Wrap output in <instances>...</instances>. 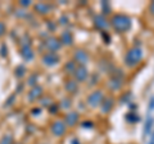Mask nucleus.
Here are the masks:
<instances>
[{"label": "nucleus", "instance_id": "33", "mask_svg": "<svg viewBox=\"0 0 154 144\" xmlns=\"http://www.w3.org/2000/svg\"><path fill=\"white\" fill-rule=\"evenodd\" d=\"M152 142L154 143V133H153V136H152Z\"/></svg>", "mask_w": 154, "mask_h": 144}, {"label": "nucleus", "instance_id": "17", "mask_svg": "<svg viewBox=\"0 0 154 144\" xmlns=\"http://www.w3.org/2000/svg\"><path fill=\"white\" fill-rule=\"evenodd\" d=\"M66 89H67V92H69V93H75L76 90L79 89L77 81H68V83L66 84Z\"/></svg>", "mask_w": 154, "mask_h": 144}, {"label": "nucleus", "instance_id": "25", "mask_svg": "<svg viewBox=\"0 0 154 144\" xmlns=\"http://www.w3.org/2000/svg\"><path fill=\"white\" fill-rule=\"evenodd\" d=\"M4 32H5V26H4L3 22H0V36L4 35Z\"/></svg>", "mask_w": 154, "mask_h": 144}, {"label": "nucleus", "instance_id": "3", "mask_svg": "<svg viewBox=\"0 0 154 144\" xmlns=\"http://www.w3.org/2000/svg\"><path fill=\"white\" fill-rule=\"evenodd\" d=\"M103 99H104L103 93L99 90V92H94L93 94H90V95H89V97H88V103H89L90 107L95 108V107H98V105L102 104Z\"/></svg>", "mask_w": 154, "mask_h": 144}, {"label": "nucleus", "instance_id": "22", "mask_svg": "<svg viewBox=\"0 0 154 144\" xmlns=\"http://www.w3.org/2000/svg\"><path fill=\"white\" fill-rule=\"evenodd\" d=\"M25 72H26V70L23 68L22 66H21V67H18V68L16 70V74H17V76H18V77H22V76H23V74H25Z\"/></svg>", "mask_w": 154, "mask_h": 144}, {"label": "nucleus", "instance_id": "4", "mask_svg": "<svg viewBox=\"0 0 154 144\" xmlns=\"http://www.w3.org/2000/svg\"><path fill=\"white\" fill-rule=\"evenodd\" d=\"M66 129H67V126L63 121H55L51 125V131L55 136H62L66 133Z\"/></svg>", "mask_w": 154, "mask_h": 144}, {"label": "nucleus", "instance_id": "32", "mask_svg": "<svg viewBox=\"0 0 154 144\" xmlns=\"http://www.w3.org/2000/svg\"><path fill=\"white\" fill-rule=\"evenodd\" d=\"M72 144H80V142L76 140V139H73V140H72Z\"/></svg>", "mask_w": 154, "mask_h": 144}, {"label": "nucleus", "instance_id": "11", "mask_svg": "<svg viewBox=\"0 0 154 144\" xmlns=\"http://www.w3.org/2000/svg\"><path fill=\"white\" fill-rule=\"evenodd\" d=\"M113 104H114V99L112 97H109V98L103 99V102H102V104H100V107H102V111L104 113H107V112H110V109L113 108Z\"/></svg>", "mask_w": 154, "mask_h": 144}, {"label": "nucleus", "instance_id": "5", "mask_svg": "<svg viewBox=\"0 0 154 144\" xmlns=\"http://www.w3.org/2000/svg\"><path fill=\"white\" fill-rule=\"evenodd\" d=\"M73 74H75V77L77 81H85L89 76V72L86 70L85 66H77Z\"/></svg>", "mask_w": 154, "mask_h": 144}, {"label": "nucleus", "instance_id": "16", "mask_svg": "<svg viewBox=\"0 0 154 144\" xmlns=\"http://www.w3.org/2000/svg\"><path fill=\"white\" fill-rule=\"evenodd\" d=\"M153 122H154V120H153L152 117L146 120L145 127H144V138H146L149 134H150V129H152V126H153Z\"/></svg>", "mask_w": 154, "mask_h": 144}, {"label": "nucleus", "instance_id": "14", "mask_svg": "<svg viewBox=\"0 0 154 144\" xmlns=\"http://www.w3.org/2000/svg\"><path fill=\"white\" fill-rule=\"evenodd\" d=\"M35 11L38 12L40 14H45V13H48L50 11V7L48 5V4H45V3H38V4L35 5Z\"/></svg>", "mask_w": 154, "mask_h": 144}, {"label": "nucleus", "instance_id": "18", "mask_svg": "<svg viewBox=\"0 0 154 144\" xmlns=\"http://www.w3.org/2000/svg\"><path fill=\"white\" fill-rule=\"evenodd\" d=\"M126 120H127L128 122H132V124H134V122H137L139 120H140V117H139L136 113H127Z\"/></svg>", "mask_w": 154, "mask_h": 144}, {"label": "nucleus", "instance_id": "29", "mask_svg": "<svg viewBox=\"0 0 154 144\" xmlns=\"http://www.w3.org/2000/svg\"><path fill=\"white\" fill-rule=\"evenodd\" d=\"M2 54H3V55H5V54H7V48L4 46V45L2 46Z\"/></svg>", "mask_w": 154, "mask_h": 144}, {"label": "nucleus", "instance_id": "15", "mask_svg": "<svg viewBox=\"0 0 154 144\" xmlns=\"http://www.w3.org/2000/svg\"><path fill=\"white\" fill-rule=\"evenodd\" d=\"M41 93H42V89L40 88V86H35L31 92H30V99L31 100H35L37 98L41 97Z\"/></svg>", "mask_w": 154, "mask_h": 144}, {"label": "nucleus", "instance_id": "20", "mask_svg": "<svg viewBox=\"0 0 154 144\" xmlns=\"http://www.w3.org/2000/svg\"><path fill=\"white\" fill-rule=\"evenodd\" d=\"M102 8H103V13L104 14H107V13H110V7H109V4L107 2H102Z\"/></svg>", "mask_w": 154, "mask_h": 144}, {"label": "nucleus", "instance_id": "9", "mask_svg": "<svg viewBox=\"0 0 154 144\" xmlns=\"http://www.w3.org/2000/svg\"><path fill=\"white\" fill-rule=\"evenodd\" d=\"M79 113H76V112H71L68 113L67 116L64 117V124H66V126H75V125L79 122Z\"/></svg>", "mask_w": 154, "mask_h": 144}, {"label": "nucleus", "instance_id": "24", "mask_svg": "<svg viewBox=\"0 0 154 144\" xmlns=\"http://www.w3.org/2000/svg\"><path fill=\"white\" fill-rule=\"evenodd\" d=\"M102 35H103V37H104L105 44H109V41H110V37H109V35H107V32H102Z\"/></svg>", "mask_w": 154, "mask_h": 144}, {"label": "nucleus", "instance_id": "6", "mask_svg": "<svg viewBox=\"0 0 154 144\" xmlns=\"http://www.w3.org/2000/svg\"><path fill=\"white\" fill-rule=\"evenodd\" d=\"M45 45H46V48H48L49 50H51V52H57V50H59V49H60L62 42H60V40L55 39V37H50V39H48V40L45 41Z\"/></svg>", "mask_w": 154, "mask_h": 144}, {"label": "nucleus", "instance_id": "26", "mask_svg": "<svg viewBox=\"0 0 154 144\" xmlns=\"http://www.w3.org/2000/svg\"><path fill=\"white\" fill-rule=\"evenodd\" d=\"M36 80H37V76H36V75H33L32 77L30 79V85H35V81H36Z\"/></svg>", "mask_w": 154, "mask_h": 144}, {"label": "nucleus", "instance_id": "19", "mask_svg": "<svg viewBox=\"0 0 154 144\" xmlns=\"http://www.w3.org/2000/svg\"><path fill=\"white\" fill-rule=\"evenodd\" d=\"M0 144H13V138L12 135H5L2 138V140H0Z\"/></svg>", "mask_w": 154, "mask_h": 144}, {"label": "nucleus", "instance_id": "34", "mask_svg": "<svg viewBox=\"0 0 154 144\" xmlns=\"http://www.w3.org/2000/svg\"><path fill=\"white\" fill-rule=\"evenodd\" d=\"M150 144H154V143H153V142H150Z\"/></svg>", "mask_w": 154, "mask_h": 144}, {"label": "nucleus", "instance_id": "31", "mask_svg": "<svg viewBox=\"0 0 154 144\" xmlns=\"http://www.w3.org/2000/svg\"><path fill=\"white\" fill-rule=\"evenodd\" d=\"M21 5H30V2H25V0H23V2H21Z\"/></svg>", "mask_w": 154, "mask_h": 144}, {"label": "nucleus", "instance_id": "21", "mask_svg": "<svg viewBox=\"0 0 154 144\" xmlns=\"http://www.w3.org/2000/svg\"><path fill=\"white\" fill-rule=\"evenodd\" d=\"M76 64H75V62H69V64L68 66H66V71H69V72H75L76 70Z\"/></svg>", "mask_w": 154, "mask_h": 144}, {"label": "nucleus", "instance_id": "13", "mask_svg": "<svg viewBox=\"0 0 154 144\" xmlns=\"http://www.w3.org/2000/svg\"><path fill=\"white\" fill-rule=\"evenodd\" d=\"M22 57L25 58L26 61H30V59H32V57H33V53H32V50H31V48H30V45H23V48H22Z\"/></svg>", "mask_w": 154, "mask_h": 144}, {"label": "nucleus", "instance_id": "23", "mask_svg": "<svg viewBox=\"0 0 154 144\" xmlns=\"http://www.w3.org/2000/svg\"><path fill=\"white\" fill-rule=\"evenodd\" d=\"M62 103H63V104H62V107H63V108H68L71 100L69 99H63V102H62Z\"/></svg>", "mask_w": 154, "mask_h": 144}, {"label": "nucleus", "instance_id": "8", "mask_svg": "<svg viewBox=\"0 0 154 144\" xmlns=\"http://www.w3.org/2000/svg\"><path fill=\"white\" fill-rule=\"evenodd\" d=\"M42 62L48 66H54L59 62V57H58L55 53H48V54L42 57Z\"/></svg>", "mask_w": 154, "mask_h": 144}, {"label": "nucleus", "instance_id": "12", "mask_svg": "<svg viewBox=\"0 0 154 144\" xmlns=\"http://www.w3.org/2000/svg\"><path fill=\"white\" fill-rule=\"evenodd\" d=\"M60 42H63L66 45H71L73 42V35L69 31H64L60 36Z\"/></svg>", "mask_w": 154, "mask_h": 144}, {"label": "nucleus", "instance_id": "2", "mask_svg": "<svg viewBox=\"0 0 154 144\" xmlns=\"http://www.w3.org/2000/svg\"><path fill=\"white\" fill-rule=\"evenodd\" d=\"M143 59V50L137 46L131 48L130 50H127L126 55H125V63L128 67H135L139 64Z\"/></svg>", "mask_w": 154, "mask_h": 144}, {"label": "nucleus", "instance_id": "27", "mask_svg": "<svg viewBox=\"0 0 154 144\" xmlns=\"http://www.w3.org/2000/svg\"><path fill=\"white\" fill-rule=\"evenodd\" d=\"M82 126L90 129V127H93V122H90V121H89V122H84V124H82Z\"/></svg>", "mask_w": 154, "mask_h": 144}, {"label": "nucleus", "instance_id": "10", "mask_svg": "<svg viewBox=\"0 0 154 144\" xmlns=\"http://www.w3.org/2000/svg\"><path fill=\"white\" fill-rule=\"evenodd\" d=\"M94 22H95V27L98 28V30H104V28H107L109 26V23L105 20L104 16H96Z\"/></svg>", "mask_w": 154, "mask_h": 144}, {"label": "nucleus", "instance_id": "30", "mask_svg": "<svg viewBox=\"0 0 154 144\" xmlns=\"http://www.w3.org/2000/svg\"><path fill=\"white\" fill-rule=\"evenodd\" d=\"M150 109H154V98H152V100H150V107H149Z\"/></svg>", "mask_w": 154, "mask_h": 144}, {"label": "nucleus", "instance_id": "1", "mask_svg": "<svg viewBox=\"0 0 154 144\" xmlns=\"http://www.w3.org/2000/svg\"><path fill=\"white\" fill-rule=\"evenodd\" d=\"M110 25L118 33H123L131 28L132 22H131V18L126 16V14H116L110 20Z\"/></svg>", "mask_w": 154, "mask_h": 144}, {"label": "nucleus", "instance_id": "28", "mask_svg": "<svg viewBox=\"0 0 154 144\" xmlns=\"http://www.w3.org/2000/svg\"><path fill=\"white\" fill-rule=\"evenodd\" d=\"M149 11H150V14L154 16V2L150 4V7H149Z\"/></svg>", "mask_w": 154, "mask_h": 144}, {"label": "nucleus", "instance_id": "7", "mask_svg": "<svg viewBox=\"0 0 154 144\" xmlns=\"http://www.w3.org/2000/svg\"><path fill=\"white\" fill-rule=\"evenodd\" d=\"M75 61L79 63V66H84L89 61V55L85 50H76L75 52Z\"/></svg>", "mask_w": 154, "mask_h": 144}]
</instances>
